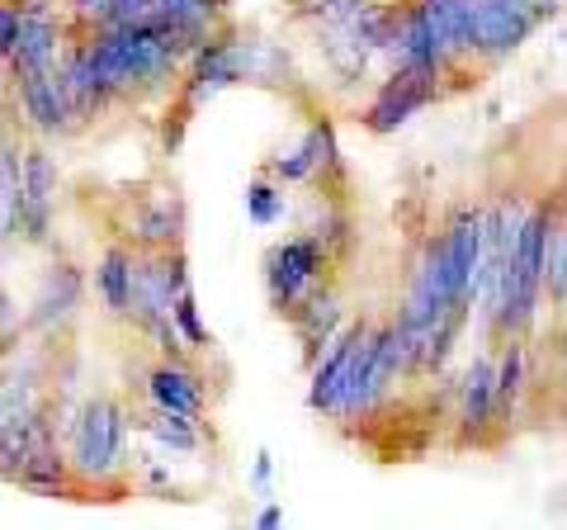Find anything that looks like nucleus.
I'll return each instance as SVG.
<instances>
[{
	"label": "nucleus",
	"instance_id": "obj_1",
	"mask_svg": "<svg viewBox=\"0 0 567 530\" xmlns=\"http://www.w3.org/2000/svg\"><path fill=\"white\" fill-rule=\"evenodd\" d=\"M71 39L85 43L100 81L110 85L118 104L137 100V95H152V91H166L189 62V48L156 20L85 29V33H71Z\"/></svg>",
	"mask_w": 567,
	"mask_h": 530
},
{
	"label": "nucleus",
	"instance_id": "obj_2",
	"mask_svg": "<svg viewBox=\"0 0 567 530\" xmlns=\"http://www.w3.org/2000/svg\"><path fill=\"white\" fill-rule=\"evenodd\" d=\"M128 431L133 412L114 394H91L66 427V459L76 492L128 488Z\"/></svg>",
	"mask_w": 567,
	"mask_h": 530
},
{
	"label": "nucleus",
	"instance_id": "obj_3",
	"mask_svg": "<svg viewBox=\"0 0 567 530\" xmlns=\"http://www.w3.org/2000/svg\"><path fill=\"white\" fill-rule=\"evenodd\" d=\"M265 43L237 39L233 29H218L189 52L181 81H175V110L166 119H175V133L166 137V147H181V133L189 129V119L204 110L213 95H223L227 85H237L246 77H256V58Z\"/></svg>",
	"mask_w": 567,
	"mask_h": 530
},
{
	"label": "nucleus",
	"instance_id": "obj_4",
	"mask_svg": "<svg viewBox=\"0 0 567 530\" xmlns=\"http://www.w3.org/2000/svg\"><path fill=\"white\" fill-rule=\"evenodd\" d=\"M0 479L39 492V498H76V479H71V459L52 421V402H43L33 417L0 436Z\"/></svg>",
	"mask_w": 567,
	"mask_h": 530
},
{
	"label": "nucleus",
	"instance_id": "obj_5",
	"mask_svg": "<svg viewBox=\"0 0 567 530\" xmlns=\"http://www.w3.org/2000/svg\"><path fill=\"white\" fill-rule=\"evenodd\" d=\"M331 265H341V261L327 252V242L317 237L312 227L308 233H293V237L275 242L270 252H265V294H270V308L279 317H289L308 294L331 289L327 285Z\"/></svg>",
	"mask_w": 567,
	"mask_h": 530
},
{
	"label": "nucleus",
	"instance_id": "obj_6",
	"mask_svg": "<svg viewBox=\"0 0 567 530\" xmlns=\"http://www.w3.org/2000/svg\"><path fill=\"white\" fill-rule=\"evenodd\" d=\"M369 332H374V323H369V317H354V323H346V327L327 342L322 356L312 360L308 408H312L317 417H327V421L341 417L346 398L354 394V384H360L364 350H369Z\"/></svg>",
	"mask_w": 567,
	"mask_h": 530
},
{
	"label": "nucleus",
	"instance_id": "obj_7",
	"mask_svg": "<svg viewBox=\"0 0 567 530\" xmlns=\"http://www.w3.org/2000/svg\"><path fill=\"white\" fill-rule=\"evenodd\" d=\"M548 14L539 0H473V62L502 67L506 58L535 39V29H544Z\"/></svg>",
	"mask_w": 567,
	"mask_h": 530
},
{
	"label": "nucleus",
	"instance_id": "obj_8",
	"mask_svg": "<svg viewBox=\"0 0 567 530\" xmlns=\"http://www.w3.org/2000/svg\"><path fill=\"white\" fill-rule=\"evenodd\" d=\"M440 256H445V279L454 294V308L468 313L477 308V261H483V204L458 200L445 223H440Z\"/></svg>",
	"mask_w": 567,
	"mask_h": 530
},
{
	"label": "nucleus",
	"instance_id": "obj_9",
	"mask_svg": "<svg viewBox=\"0 0 567 530\" xmlns=\"http://www.w3.org/2000/svg\"><path fill=\"white\" fill-rule=\"evenodd\" d=\"M440 77L435 67H406V62H398L393 72H388V81H379V91H374V100L364 104V129L369 133H379V137H388V133H398V129H406L421 110H431V104L440 100Z\"/></svg>",
	"mask_w": 567,
	"mask_h": 530
},
{
	"label": "nucleus",
	"instance_id": "obj_10",
	"mask_svg": "<svg viewBox=\"0 0 567 530\" xmlns=\"http://www.w3.org/2000/svg\"><path fill=\"white\" fill-rule=\"evenodd\" d=\"M454 427L458 450H492L496 440V360L492 350L473 356L464 379L454 384Z\"/></svg>",
	"mask_w": 567,
	"mask_h": 530
},
{
	"label": "nucleus",
	"instance_id": "obj_11",
	"mask_svg": "<svg viewBox=\"0 0 567 530\" xmlns=\"http://www.w3.org/2000/svg\"><path fill=\"white\" fill-rule=\"evenodd\" d=\"M123 242L137 252H162V246H185V200L175 185L137 190L123 218Z\"/></svg>",
	"mask_w": 567,
	"mask_h": 530
},
{
	"label": "nucleus",
	"instance_id": "obj_12",
	"mask_svg": "<svg viewBox=\"0 0 567 530\" xmlns=\"http://www.w3.org/2000/svg\"><path fill=\"white\" fill-rule=\"evenodd\" d=\"M20 6V29H14V48H10V77L20 72H52L66 48V20L52 14L48 0H14Z\"/></svg>",
	"mask_w": 567,
	"mask_h": 530
},
{
	"label": "nucleus",
	"instance_id": "obj_13",
	"mask_svg": "<svg viewBox=\"0 0 567 530\" xmlns=\"http://www.w3.org/2000/svg\"><path fill=\"white\" fill-rule=\"evenodd\" d=\"M58 162L43 143L24 147V190H20V242L43 246L52 237V218H58Z\"/></svg>",
	"mask_w": 567,
	"mask_h": 530
},
{
	"label": "nucleus",
	"instance_id": "obj_14",
	"mask_svg": "<svg viewBox=\"0 0 567 530\" xmlns=\"http://www.w3.org/2000/svg\"><path fill=\"white\" fill-rule=\"evenodd\" d=\"M10 95L20 104L24 123L39 137H62L71 129H81L76 114H71V100H66V85L58 77V67L52 72H20L10 77Z\"/></svg>",
	"mask_w": 567,
	"mask_h": 530
},
{
	"label": "nucleus",
	"instance_id": "obj_15",
	"mask_svg": "<svg viewBox=\"0 0 567 530\" xmlns=\"http://www.w3.org/2000/svg\"><path fill=\"white\" fill-rule=\"evenodd\" d=\"M48 402L43 394V365L39 356L14 342L10 350H0V436L10 427H20L24 417H33Z\"/></svg>",
	"mask_w": 567,
	"mask_h": 530
},
{
	"label": "nucleus",
	"instance_id": "obj_16",
	"mask_svg": "<svg viewBox=\"0 0 567 530\" xmlns=\"http://www.w3.org/2000/svg\"><path fill=\"white\" fill-rule=\"evenodd\" d=\"M85 298V275L76 271L71 261H52L48 271L39 275V289L29 298V313H24V327L29 332H58L76 317Z\"/></svg>",
	"mask_w": 567,
	"mask_h": 530
},
{
	"label": "nucleus",
	"instance_id": "obj_17",
	"mask_svg": "<svg viewBox=\"0 0 567 530\" xmlns=\"http://www.w3.org/2000/svg\"><path fill=\"white\" fill-rule=\"evenodd\" d=\"M265 171H270L279 185H303V181H317V175H327V171L341 175V147H336L331 119H312L308 133L298 137V147L279 152L275 162H265Z\"/></svg>",
	"mask_w": 567,
	"mask_h": 530
},
{
	"label": "nucleus",
	"instance_id": "obj_18",
	"mask_svg": "<svg viewBox=\"0 0 567 530\" xmlns=\"http://www.w3.org/2000/svg\"><path fill=\"white\" fill-rule=\"evenodd\" d=\"M425 14V29L435 39L440 67H445V81L458 67L473 62V0H416Z\"/></svg>",
	"mask_w": 567,
	"mask_h": 530
},
{
	"label": "nucleus",
	"instance_id": "obj_19",
	"mask_svg": "<svg viewBox=\"0 0 567 530\" xmlns=\"http://www.w3.org/2000/svg\"><path fill=\"white\" fill-rule=\"evenodd\" d=\"M142 394H147L152 408L185 412V417H204V408H208L204 379L194 375L185 360H156L147 375H142Z\"/></svg>",
	"mask_w": 567,
	"mask_h": 530
},
{
	"label": "nucleus",
	"instance_id": "obj_20",
	"mask_svg": "<svg viewBox=\"0 0 567 530\" xmlns=\"http://www.w3.org/2000/svg\"><path fill=\"white\" fill-rule=\"evenodd\" d=\"M133 279H137V246L128 242H110L95 261V294H100V308L118 317V323H128L133 313Z\"/></svg>",
	"mask_w": 567,
	"mask_h": 530
},
{
	"label": "nucleus",
	"instance_id": "obj_21",
	"mask_svg": "<svg viewBox=\"0 0 567 530\" xmlns=\"http://www.w3.org/2000/svg\"><path fill=\"white\" fill-rule=\"evenodd\" d=\"M223 6L227 0H152V20L171 29L175 39L194 52L208 33L223 29Z\"/></svg>",
	"mask_w": 567,
	"mask_h": 530
},
{
	"label": "nucleus",
	"instance_id": "obj_22",
	"mask_svg": "<svg viewBox=\"0 0 567 530\" xmlns=\"http://www.w3.org/2000/svg\"><path fill=\"white\" fill-rule=\"evenodd\" d=\"M496 436L511 431V421L520 412V398H525V365H529V350L525 337H506L496 342Z\"/></svg>",
	"mask_w": 567,
	"mask_h": 530
},
{
	"label": "nucleus",
	"instance_id": "obj_23",
	"mask_svg": "<svg viewBox=\"0 0 567 530\" xmlns=\"http://www.w3.org/2000/svg\"><path fill=\"white\" fill-rule=\"evenodd\" d=\"M20 190H24V147L0 137V252L20 242Z\"/></svg>",
	"mask_w": 567,
	"mask_h": 530
},
{
	"label": "nucleus",
	"instance_id": "obj_24",
	"mask_svg": "<svg viewBox=\"0 0 567 530\" xmlns=\"http://www.w3.org/2000/svg\"><path fill=\"white\" fill-rule=\"evenodd\" d=\"M142 431H147L156 446L171 450V455H194L204 446L199 436V417H185V412H166V408H152L147 417H133Z\"/></svg>",
	"mask_w": 567,
	"mask_h": 530
},
{
	"label": "nucleus",
	"instance_id": "obj_25",
	"mask_svg": "<svg viewBox=\"0 0 567 530\" xmlns=\"http://www.w3.org/2000/svg\"><path fill=\"white\" fill-rule=\"evenodd\" d=\"M284 208H289V200H284V185L270 171H260L256 181H246V218L256 227H275L284 218Z\"/></svg>",
	"mask_w": 567,
	"mask_h": 530
},
{
	"label": "nucleus",
	"instance_id": "obj_26",
	"mask_svg": "<svg viewBox=\"0 0 567 530\" xmlns=\"http://www.w3.org/2000/svg\"><path fill=\"white\" fill-rule=\"evenodd\" d=\"M171 323H175V332H181V342H185L189 350H213V332L204 327V317H199V298H194V285L175 294Z\"/></svg>",
	"mask_w": 567,
	"mask_h": 530
},
{
	"label": "nucleus",
	"instance_id": "obj_27",
	"mask_svg": "<svg viewBox=\"0 0 567 530\" xmlns=\"http://www.w3.org/2000/svg\"><path fill=\"white\" fill-rule=\"evenodd\" d=\"M14 29H20V6H14V0H0V62H6L10 48H14Z\"/></svg>",
	"mask_w": 567,
	"mask_h": 530
},
{
	"label": "nucleus",
	"instance_id": "obj_28",
	"mask_svg": "<svg viewBox=\"0 0 567 530\" xmlns=\"http://www.w3.org/2000/svg\"><path fill=\"white\" fill-rule=\"evenodd\" d=\"M270 473H275V459H270V450H260V455H256V469H251V483H256L260 492H270Z\"/></svg>",
	"mask_w": 567,
	"mask_h": 530
},
{
	"label": "nucleus",
	"instance_id": "obj_29",
	"mask_svg": "<svg viewBox=\"0 0 567 530\" xmlns=\"http://www.w3.org/2000/svg\"><path fill=\"white\" fill-rule=\"evenodd\" d=\"M256 526H284V507H275V502L260 507V511H256Z\"/></svg>",
	"mask_w": 567,
	"mask_h": 530
},
{
	"label": "nucleus",
	"instance_id": "obj_30",
	"mask_svg": "<svg viewBox=\"0 0 567 530\" xmlns=\"http://www.w3.org/2000/svg\"><path fill=\"white\" fill-rule=\"evenodd\" d=\"M100 6H104V0H71V14H91Z\"/></svg>",
	"mask_w": 567,
	"mask_h": 530
},
{
	"label": "nucleus",
	"instance_id": "obj_31",
	"mask_svg": "<svg viewBox=\"0 0 567 530\" xmlns=\"http://www.w3.org/2000/svg\"><path fill=\"white\" fill-rule=\"evenodd\" d=\"M539 6H544L548 14H558V10H563V0H539Z\"/></svg>",
	"mask_w": 567,
	"mask_h": 530
},
{
	"label": "nucleus",
	"instance_id": "obj_32",
	"mask_svg": "<svg viewBox=\"0 0 567 530\" xmlns=\"http://www.w3.org/2000/svg\"><path fill=\"white\" fill-rule=\"evenodd\" d=\"M558 204H563V214H567V181L558 185Z\"/></svg>",
	"mask_w": 567,
	"mask_h": 530
},
{
	"label": "nucleus",
	"instance_id": "obj_33",
	"mask_svg": "<svg viewBox=\"0 0 567 530\" xmlns=\"http://www.w3.org/2000/svg\"><path fill=\"white\" fill-rule=\"evenodd\" d=\"M563 350H567V346H563Z\"/></svg>",
	"mask_w": 567,
	"mask_h": 530
}]
</instances>
